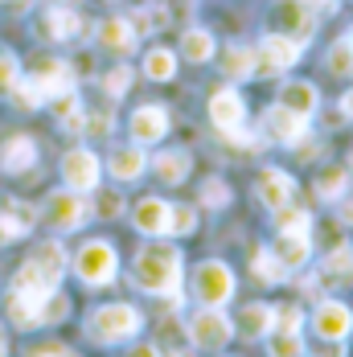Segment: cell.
Returning a JSON list of instances; mask_svg holds the SVG:
<instances>
[{"instance_id": "f6af8a7d", "label": "cell", "mask_w": 353, "mask_h": 357, "mask_svg": "<svg viewBox=\"0 0 353 357\" xmlns=\"http://www.w3.org/2000/svg\"><path fill=\"white\" fill-rule=\"evenodd\" d=\"M341 218H345V222H353V197H341Z\"/></svg>"}, {"instance_id": "c3c4849f", "label": "cell", "mask_w": 353, "mask_h": 357, "mask_svg": "<svg viewBox=\"0 0 353 357\" xmlns=\"http://www.w3.org/2000/svg\"><path fill=\"white\" fill-rule=\"evenodd\" d=\"M341 111H345V115H350V119H353V91H350V95H345V99H341Z\"/></svg>"}, {"instance_id": "f5cc1de1", "label": "cell", "mask_w": 353, "mask_h": 357, "mask_svg": "<svg viewBox=\"0 0 353 357\" xmlns=\"http://www.w3.org/2000/svg\"><path fill=\"white\" fill-rule=\"evenodd\" d=\"M308 4H313V8H333L337 0H308Z\"/></svg>"}, {"instance_id": "d6986e66", "label": "cell", "mask_w": 353, "mask_h": 357, "mask_svg": "<svg viewBox=\"0 0 353 357\" xmlns=\"http://www.w3.org/2000/svg\"><path fill=\"white\" fill-rule=\"evenodd\" d=\"M271 255L280 259L287 271H300V267L308 263V255H313V243H308V234H280L276 247H271Z\"/></svg>"}, {"instance_id": "83f0119b", "label": "cell", "mask_w": 353, "mask_h": 357, "mask_svg": "<svg viewBox=\"0 0 353 357\" xmlns=\"http://www.w3.org/2000/svg\"><path fill=\"white\" fill-rule=\"evenodd\" d=\"M152 169H156V177L165 181V185H181V181L189 177V156L185 152H160L152 160Z\"/></svg>"}, {"instance_id": "816d5d0a", "label": "cell", "mask_w": 353, "mask_h": 357, "mask_svg": "<svg viewBox=\"0 0 353 357\" xmlns=\"http://www.w3.org/2000/svg\"><path fill=\"white\" fill-rule=\"evenodd\" d=\"M8 354V337H4V324H0V357Z\"/></svg>"}, {"instance_id": "5bb4252c", "label": "cell", "mask_w": 353, "mask_h": 357, "mask_svg": "<svg viewBox=\"0 0 353 357\" xmlns=\"http://www.w3.org/2000/svg\"><path fill=\"white\" fill-rule=\"evenodd\" d=\"M33 82L45 99H58V95H70L74 91V70L66 62H58V58H41L33 66Z\"/></svg>"}, {"instance_id": "ab89813d", "label": "cell", "mask_w": 353, "mask_h": 357, "mask_svg": "<svg viewBox=\"0 0 353 357\" xmlns=\"http://www.w3.org/2000/svg\"><path fill=\"white\" fill-rule=\"evenodd\" d=\"M197 226V214L189 206H173V218H169V234H193Z\"/></svg>"}, {"instance_id": "f907efd6", "label": "cell", "mask_w": 353, "mask_h": 357, "mask_svg": "<svg viewBox=\"0 0 353 357\" xmlns=\"http://www.w3.org/2000/svg\"><path fill=\"white\" fill-rule=\"evenodd\" d=\"M37 357H70V354H66V349H41Z\"/></svg>"}, {"instance_id": "f546056e", "label": "cell", "mask_w": 353, "mask_h": 357, "mask_svg": "<svg viewBox=\"0 0 353 357\" xmlns=\"http://www.w3.org/2000/svg\"><path fill=\"white\" fill-rule=\"evenodd\" d=\"M345 185H350V173L329 165V169L317 173V197L320 202H341V197H345Z\"/></svg>"}, {"instance_id": "7bdbcfd3", "label": "cell", "mask_w": 353, "mask_h": 357, "mask_svg": "<svg viewBox=\"0 0 353 357\" xmlns=\"http://www.w3.org/2000/svg\"><path fill=\"white\" fill-rule=\"evenodd\" d=\"M202 202L213 206V210H222V206L230 202V189H226L222 181H206V185H202Z\"/></svg>"}, {"instance_id": "d590c367", "label": "cell", "mask_w": 353, "mask_h": 357, "mask_svg": "<svg viewBox=\"0 0 353 357\" xmlns=\"http://www.w3.org/2000/svg\"><path fill=\"white\" fill-rule=\"evenodd\" d=\"M329 70L337 74V78H353V33L341 37V41H333V50H329Z\"/></svg>"}, {"instance_id": "ba28073f", "label": "cell", "mask_w": 353, "mask_h": 357, "mask_svg": "<svg viewBox=\"0 0 353 357\" xmlns=\"http://www.w3.org/2000/svg\"><path fill=\"white\" fill-rule=\"evenodd\" d=\"M296 62H300V45L283 33L263 37L259 50H255V74H280V70H292Z\"/></svg>"}, {"instance_id": "f35d334b", "label": "cell", "mask_w": 353, "mask_h": 357, "mask_svg": "<svg viewBox=\"0 0 353 357\" xmlns=\"http://www.w3.org/2000/svg\"><path fill=\"white\" fill-rule=\"evenodd\" d=\"M21 82V70H17V58L13 54H0V95H13V86Z\"/></svg>"}, {"instance_id": "8992f818", "label": "cell", "mask_w": 353, "mask_h": 357, "mask_svg": "<svg viewBox=\"0 0 353 357\" xmlns=\"http://www.w3.org/2000/svg\"><path fill=\"white\" fill-rule=\"evenodd\" d=\"M271 25H276V33L292 37L296 45H304L308 37L317 33L313 4H308V0H276V4H271Z\"/></svg>"}, {"instance_id": "d4e9b609", "label": "cell", "mask_w": 353, "mask_h": 357, "mask_svg": "<svg viewBox=\"0 0 353 357\" xmlns=\"http://www.w3.org/2000/svg\"><path fill=\"white\" fill-rule=\"evenodd\" d=\"M29 226H33V210H29V206H21V202L4 206V214H0V243L29 234Z\"/></svg>"}, {"instance_id": "30bf717a", "label": "cell", "mask_w": 353, "mask_h": 357, "mask_svg": "<svg viewBox=\"0 0 353 357\" xmlns=\"http://www.w3.org/2000/svg\"><path fill=\"white\" fill-rule=\"evenodd\" d=\"M313 328H317L320 341H345L353 333V312L341 304V300H320L317 312H313Z\"/></svg>"}, {"instance_id": "681fc988", "label": "cell", "mask_w": 353, "mask_h": 357, "mask_svg": "<svg viewBox=\"0 0 353 357\" xmlns=\"http://www.w3.org/2000/svg\"><path fill=\"white\" fill-rule=\"evenodd\" d=\"M0 4H8V8H29L33 0H0Z\"/></svg>"}, {"instance_id": "e0dca14e", "label": "cell", "mask_w": 353, "mask_h": 357, "mask_svg": "<svg viewBox=\"0 0 353 357\" xmlns=\"http://www.w3.org/2000/svg\"><path fill=\"white\" fill-rule=\"evenodd\" d=\"M169 218H173V206L169 202H160V197H144L136 202V210H132V222H136V230L140 234H169Z\"/></svg>"}, {"instance_id": "cb8c5ba5", "label": "cell", "mask_w": 353, "mask_h": 357, "mask_svg": "<svg viewBox=\"0 0 353 357\" xmlns=\"http://www.w3.org/2000/svg\"><path fill=\"white\" fill-rule=\"evenodd\" d=\"M41 304H45V300H37V296L13 291V296H8V317H13L17 328H33V324H41Z\"/></svg>"}, {"instance_id": "7c38bea8", "label": "cell", "mask_w": 353, "mask_h": 357, "mask_svg": "<svg viewBox=\"0 0 353 357\" xmlns=\"http://www.w3.org/2000/svg\"><path fill=\"white\" fill-rule=\"evenodd\" d=\"M263 132H267L276 144H300L304 136H308V119L276 103V107L263 115Z\"/></svg>"}, {"instance_id": "3957f363", "label": "cell", "mask_w": 353, "mask_h": 357, "mask_svg": "<svg viewBox=\"0 0 353 357\" xmlns=\"http://www.w3.org/2000/svg\"><path fill=\"white\" fill-rule=\"evenodd\" d=\"M140 312L132 308V304H103V308H95L91 312V321H87V333L95 337V341H103V345H119V341H128V337H136L140 333Z\"/></svg>"}, {"instance_id": "bcb514c9", "label": "cell", "mask_w": 353, "mask_h": 357, "mask_svg": "<svg viewBox=\"0 0 353 357\" xmlns=\"http://www.w3.org/2000/svg\"><path fill=\"white\" fill-rule=\"evenodd\" d=\"M132 357H160V349H156V345H140Z\"/></svg>"}, {"instance_id": "7402d4cb", "label": "cell", "mask_w": 353, "mask_h": 357, "mask_svg": "<svg viewBox=\"0 0 353 357\" xmlns=\"http://www.w3.org/2000/svg\"><path fill=\"white\" fill-rule=\"evenodd\" d=\"M99 45L103 50H115V54H132V45H136V29H132V21H103L99 25Z\"/></svg>"}, {"instance_id": "74e56055", "label": "cell", "mask_w": 353, "mask_h": 357, "mask_svg": "<svg viewBox=\"0 0 353 357\" xmlns=\"http://www.w3.org/2000/svg\"><path fill=\"white\" fill-rule=\"evenodd\" d=\"M13 99H17V103H21L25 111H33V107H41V103H45V95L37 91L33 78H21V82L13 86Z\"/></svg>"}, {"instance_id": "836d02e7", "label": "cell", "mask_w": 353, "mask_h": 357, "mask_svg": "<svg viewBox=\"0 0 353 357\" xmlns=\"http://www.w3.org/2000/svg\"><path fill=\"white\" fill-rule=\"evenodd\" d=\"M267 349H271V357H304V341H300V333L271 328L267 333Z\"/></svg>"}, {"instance_id": "f1b7e54d", "label": "cell", "mask_w": 353, "mask_h": 357, "mask_svg": "<svg viewBox=\"0 0 353 357\" xmlns=\"http://www.w3.org/2000/svg\"><path fill=\"white\" fill-rule=\"evenodd\" d=\"M222 74H226V78H250V74H255V50H247V45H226V54H222Z\"/></svg>"}, {"instance_id": "db71d44e", "label": "cell", "mask_w": 353, "mask_h": 357, "mask_svg": "<svg viewBox=\"0 0 353 357\" xmlns=\"http://www.w3.org/2000/svg\"><path fill=\"white\" fill-rule=\"evenodd\" d=\"M350 169H353V152H350Z\"/></svg>"}, {"instance_id": "e575fe53", "label": "cell", "mask_w": 353, "mask_h": 357, "mask_svg": "<svg viewBox=\"0 0 353 357\" xmlns=\"http://www.w3.org/2000/svg\"><path fill=\"white\" fill-rule=\"evenodd\" d=\"M250 271H255L263 284H280L283 275H287V267H283L271 250H255V259H250Z\"/></svg>"}, {"instance_id": "ac0fdd59", "label": "cell", "mask_w": 353, "mask_h": 357, "mask_svg": "<svg viewBox=\"0 0 353 357\" xmlns=\"http://www.w3.org/2000/svg\"><path fill=\"white\" fill-rule=\"evenodd\" d=\"M33 160H37V144L29 136H13L0 148V169L4 173H25V169H33Z\"/></svg>"}, {"instance_id": "4dcf8cb0", "label": "cell", "mask_w": 353, "mask_h": 357, "mask_svg": "<svg viewBox=\"0 0 353 357\" xmlns=\"http://www.w3.org/2000/svg\"><path fill=\"white\" fill-rule=\"evenodd\" d=\"M54 115H58V123H62L66 132H82V128H87V115L78 107V95H74V91L54 99Z\"/></svg>"}, {"instance_id": "d6a6232c", "label": "cell", "mask_w": 353, "mask_h": 357, "mask_svg": "<svg viewBox=\"0 0 353 357\" xmlns=\"http://www.w3.org/2000/svg\"><path fill=\"white\" fill-rule=\"evenodd\" d=\"M144 74L152 78V82H169L176 74V54H169V50H152L148 58H144Z\"/></svg>"}, {"instance_id": "8d00e7d4", "label": "cell", "mask_w": 353, "mask_h": 357, "mask_svg": "<svg viewBox=\"0 0 353 357\" xmlns=\"http://www.w3.org/2000/svg\"><path fill=\"white\" fill-rule=\"evenodd\" d=\"M276 226H280V234H308L313 230V214L308 210H276Z\"/></svg>"}, {"instance_id": "5b68a950", "label": "cell", "mask_w": 353, "mask_h": 357, "mask_svg": "<svg viewBox=\"0 0 353 357\" xmlns=\"http://www.w3.org/2000/svg\"><path fill=\"white\" fill-rule=\"evenodd\" d=\"M74 271H78V280L91 287H103L115 280V271H119V259H115V247L111 243H87V247L74 255Z\"/></svg>"}, {"instance_id": "9a60e30c", "label": "cell", "mask_w": 353, "mask_h": 357, "mask_svg": "<svg viewBox=\"0 0 353 357\" xmlns=\"http://www.w3.org/2000/svg\"><path fill=\"white\" fill-rule=\"evenodd\" d=\"M255 193H259V202H263L267 210H283V206H292V197H296V181L287 177L283 169H263Z\"/></svg>"}, {"instance_id": "ee69618b", "label": "cell", "mask_w": 353, "mask_h": 357, "mask_svg": "<svg viewBox=\"0 0 353 357\" xmlns=\"http://www.w3.org/2000/svg\"><path fill=\"white\" fill-rule=\"evenodd\" d=\"M119 214V197H115V193H103V197H99V218H115Z\"/></svg>"}, {"instance_id": "ffe728a7", "label": "cell", "mask_w": 353, "mask_h": 357, "mask_svg": "<svg viewBox=\"0 0 353 357\" xmlns=\"http://www.w3.org/2000/svg\"><path fill=\"white\" fill-rule=\"evenodd\" d=\"M276 328V308H267V304H247L243 312H239V324H234V333H243V337H267Z\"/></svg>"}, {"instance_id": "603a6c76", "label": "cell", "mask_w": 353, "mask_h": 357, "mask_svg": "<svg viewBox=\"0 0 353 357\" xmlns=\"http://www.w3.org/2000/svg\"><path fill=\"white\" fill-rule=\"evenodd\" d=\"M353 280V250L341 247L333 255H324V267H320V284L337 287V284H350Z\"/></svg>"}, {"instance_id": "b9f144b4", "label": "cell", "mask_w": 353, "mask_h": 357, "mask_svg": "<svg viewBox=\"0 0 353 357\" xmlns=\"http://www.w3.org/2000/svg\"><path fill=\"white\" fill-rule=\"evenodd\" d=\"M103 86H107V95H111V99H119V95L132 86V70H128V66H115V70L103 78Z\"/></svg>"}, {"instance_id": "60d3db41", "label": "cell", "mask_w": 353, "mask_h": 357, "mask_svg": "<svg viewBox=\"0 0 353 357\" xmlns=\"http://www.w3.org/2000/svg\"><path fill=\"white\" fill-rule=\"evenodd\" d=\"M300 324H304V312H300L296 304L276 308V328H283V333H300Z\"/></svg>"}, {"instance_id": "277c9868", "label": "cell", "mask_w": 353, "mask_h": 357, "mask_svg": "<svg viewBox=\"0 0 353 357\" xmlns=\"http://www.w3.org/2000/svg\"><path fill=\"white\" fill-rule=\"evenodd\" d=\"M193 296H197L206 308H222V304L234 296V271H230L226 263H218V259L197 263V271H193Z\"/></svg>"}, {"instance_id": "7dc6e473", "label": "cell", "mask_w": 353, "mask_h": 357, "mask_svg": "<svg viewBox=\"0 0 353 357\" xmlns=\"http://www.w3.org/2000/svg\"><path fill=\"white\" fill-rule=\"evenodd\" d=\"M317 357H345V349H341V341H333V349H324V354H317Z\"/></svg>"}, {"instance_id": "44dd1931", "label": "cell", "mask_w": 353, "mask_h": 357, "mask_svg": "<svg viewBox=\"0 0 353 357\" xmlns=\"http://www.w3.org/2000/svg\"><path fill=\"white\" fill-rule=\"evenodd\" d=\"M317 86L313 82H283L280 86V107H287V111H296V115H313L317 111Z\"/></svg>"}, {"instance_id": "2e32d148", "label": "cell", "mask_w": 353, "mask_h": 357, "mask_svg": "<svg viewBox=\"0 0 353 357\" xmlns=\"http://www.w3.org/2000/svg\"><path fill=\"white\" fill-rule=\"evenodd\" d=\"M169 136V111L165 107H136L132 115V140L136 144H160Z\"/></svg>"}, {"instance_id": "4fadbf2b", "label": "cell", "mask_w": 353, "mask_h": 357, "mask_svg": "<svg viewBox=\"0 0 353 357\" xmlns=\"http://www.w3.org/2000/svg\"><path fill=\"white\" fill-rule=\"evenodd\" d=\"M210 119L218 123V132H239L243 128V119H247V107H243V95L239 91H230V86H222V91H213L210 95Z\"/></svg>"}, {"instance_id": "484cf974", "label": "cell", "mask_w": 353, "mask_h": 357, "mask_svg": "<svg viewBox=\"0 0 353 357\" xmlns=\"http://www.w3.org/2000/svg\"><path fill=\"white\" fill-rule=\"evenodd\" d=\"M148 169V156H144L140 148H119V152H111V177L115 181H136Z\"/></svg>"}, {"instance_id": "4316f807", "label": "cell", "mask_w": 353, "mask_h": 357, "mask_svg": "<svg viewBox=\"0 0 353 357\" xmlns=\"http://www.w3.org/2000/svg\"><path fill=\"white\" fill-rule=\"evenodd\" d=\"M78 29H82V21L70 8H50L45 13V33L54 37V41H70V37H78Z\"/></svg>"}, {"instance_id": "7a4b0ae2", "label": "cell", "mask_w": 353, "mask_h": 357, "mask_svg": "<svg viewBox=\"0 0 353 357\" xmlns=\"http://www.w3.org/2000/svg\"><path fill=\"white\" fill-rule=\"evenodd\" d=\"M62 275H66V250H62V243H41V247L21 263V271H17V280H13V291H25V296L45 300V296L58 291Z\"/></svg>"}, {"instance_id": "9c48e42d", "label": "cell", "mask_w": 353, "mask_h": 357, "mask_svg": "<svg viewBox=\"0 0 353 357\" xmlns=\"http://www.w3.org/2000/svg\"><path fill=\"white\" fill-rule=\"evenodd\" d=\"M99 156L91 152V148H74L62 156V181H66V189L74 193H91V189H99Z\"/></svg>"}, {"instance_id": "8fae6325", "label": "cell", "mask_w": 353, "mask_h": 357, "mask_svg": "<svg viewBox=\"0 0 353 357\" xmlns=\"http://www.w3.org/2000/svg\"><path fill=\"white\" fill-rule=\"evenodd\" d=\"M82 218H87V202H82V193H74V189H62V193H54V197L45 202V222H50L54 230H78Z\"/></svg>"}, {"instance_id": "6da1fadb", "label": "cell", "mask_w": 353, "mask_h": 357, "mask_svg": "<svg viewBox=\"0 0 353 357\" xmlns=\"http://www.w3.org/2000/svg\"><path fill=\"white\" fill-rule=\"evenodd\" d=\"M132 280H136L140 291L181 300V250H176V247H160V243L144 247L140 255H136Z\"/></svg>"}, {"instance_id": "52a82bcc", "label": "cell", "mask_w": 353, "mask_h": 357, "mask_svg": "<svg viewBox=\"0 0 353 357\" xmlns=\"http://www.w3.org/2000/svg\"><path fill=\"white\" fill-rule=\"evenodd\" d=\"M234 337V324L222 308H202L193 321H189V341L197 349H226V341Z\"/></svg>"}, {"instance_id": "1f68e13d", "label": "cell", "mask_w": 353, "mask_h": 357, "mask_svg": "<svg viewBox=\"0 0 353 357\" xmlns=\"http://www.w3.org/2000/svg\"><path fill=\"white\" fill-rule=\"evenodd\" d=\"M181 54L189 58V62H210L213 58V37L206 29H189V33L181 37Z\"/></svg>"}]
</instances>
